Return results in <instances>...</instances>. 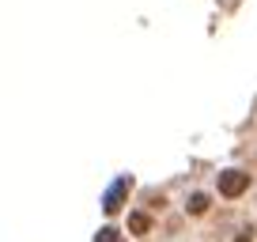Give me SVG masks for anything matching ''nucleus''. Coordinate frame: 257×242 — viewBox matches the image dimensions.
Wrapping results in <instances>:
<instances>
[{
  "instance_id": "obj_1",
  "label": "nucleus",
  "mask_w": 257,
  "mask_h": 242,
  "mask_svg": "<svg viewBox=\"0 0 257 242\" xmlns=\"http://www.w3.org/2000/svg\"><path fill=\"white\" fill-rule=\"evenodd\" d=\"M242 182H246V178H227V182H223V193H238Z\"/></svg>"
}]
</instances>
